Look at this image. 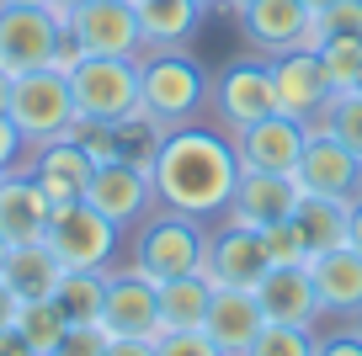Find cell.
<instances>
[{
	"instance_id": "obj_1",
	"label": "cell",
	"mask_w": 362,
	"mask_h": 356,
	"mask_svg": "<svg viewBox=\"0 0 362 356\" xmlns=\"http://www.w3.org/2000/svg\"><path fill=\"white\" fill-rule=\"evenodd\" d=\"M149 181H155V208L187 213L197 223H218L229 213V197H235V181H240L235 138L224 128H208L203 117L187 128H170Z\"/></svg>"
},
{
	"instance_id": "obj_2",
	"label": "cell",
	"mask_w": 362,
	"mask_h": 356,
	"mask_svg": "<svg viewBox=\"0 0 362 356\" xmlns=\"http://www.w3.org/2000/svg\"><path fill=\"white\" fill-rule=\"evenodd\" d=\"M139 107L165 128H187L208 107V75L187 54H139Z\"/></svg>"
},
{
	"instance_id": "obj_3",
	"label": "cell",
	"mask_w": 362,
	"mask_h": 356,
	"mask_svg": "<svg viewBox=\"0 0 362 356\" xmlns=\"http://www.w3.org/2000/svg\"><path fill=\"white\" fill-rule=\"evenodd\" d=\"M203 234L208 223L187 218V213L155 208L149 218L134 223V261L149 282H170V277H192L197 261H203Z\"/></svg>"
},
{
	"instance_id": "obj_4",
	"label": "cell",
	"mask_w": 362,
	"mask_h": 356,
	"mask_svg": "<svg viewBox=\"0 0 362 356\" xmlns=\"http://www.w3.org/2000/svg\"><path fill=\"white\" fill-rule=\"evenodd\" d=\"M117 234L123 229H117L112 218H102V213L80 197V202H59L54 208L43 245L59 256L64 271H107L112 256H117Z\"/></svg>"
},
{
	"instance_id": "obj_5",
	"label": "cell",
	"mask_w": 362,
	"mask_h": 356,
	"mask_svg": "<svg viewBox=\"0 0 362 356\" xmlns=\"http://www.w3.org/2000/svg\"><path fill=\"white\" fill-rule=\"evenodd\" d=\"M75 117L86 123H123L139 112V59H80L69 69Z\"/></svg>"
},
{
	"instance_id": "obj_6",
	"label": "cell",
	"mask_w": 362,
	"mask_h": 356,
	"mask_svg": "<svg viewBox=\"0 0 362 356\" xmlns=\"http://www.w3.org/2000/svg\"><path fill=\"white\" fill-rule=\"evenodd\" d=\"M11 123L22 128L27 144H48V138H64L69 123H75V96H69V80L59 69H27V75H11Z\"/></svg>"
},
{
	"instance_id": "obj_7",
	"label": "cell",
	"mask_w": 362,
	"mask_h": 356,
	"mask_svg": "<svg viewBox=\"0 0 362 356\" xmlns=\"http://www.w3.org/2000/svg\"><path fill=\"white\" fill-rule=\"evenodd\" d=\"M208 107H214V117H218L224 134H240V128L272 117V112H277V96H272V64L261 54L229 59L218 75H208Z\"/></svg>"
},
{
	"instance_id": "obj_8",
	"label": "cell",
	"mask_w": 362,
	"mask_h": 356,
	"mask_svg": "<svg viewBox=\"0 0 362 356\" xmlns=\"http://www.w3.org/2000/svg\"><path fill=\"white\" fill-rule=\"evenodd\" d=\"M267 64H272L277 112L293 117V123H304V128H325L330 101H336L341 90L330 85V75H325V64H320L315 48H293V54H277V59H267Z\"/></svg>"
},
{
	"instance_id": "obj_9",
	"label": "cell",
	"mask_w": 362,
	"mask_h": 356,
	"mask_svg": "<svg viewBox=\"0 0 362 356\" xmlns=\"http://www.w3.org/2000/svg\"><path fill=\"white\" fill-rule=\"evenodd\" d=\"M197 277H208L214 287H256V282L267 277L261 229H250V223H224V218L208 223Z\"/></svg>"
},
{
	"instance_id": "obj_10",
	"label": "cell",
	"mask_w": 362,
	"mask_h": 356,
	"mask_svg": "<svg viewBox=\"0 0 362 356\" xmlns=\"http://www.w3.org/2000/svg\"><path fill=\"white\" fill-rule=\"evenodd\" d=\"M59 43H64V22L48 6H0V69L6 75L48 69Z\"/></svg>"
},
{
	"instance_id": "obj_11",
	"label": "cell",
	"mask_w": 362,
	"mask_h": 356,
	"mask_svg": "<svg viewBox=\"0 0 362 356\" xmlns=\"http://www.w3.org/2000/svg\"><path fill=\"white\" fill-rule=\"evenodd\" d=\"M102 330L128 335V340H155L160 335V282H149L139 266H107Z\"/></svg>"
},
{
	"instance_id": "obj_12",
	"label": "cell",
	"mask_w": 362,
	"mask_h": 356,
	"mask_svg": "<svg viewBox=\"0 0 362 356\" xmlns=\"http://www.w3.org/2000/svg\"><path fill=\"white\" fill-rule=\"evenodd\" d=\"M90 59H139L144 37H139V11L128 0H86L64 27Z\"/></svg>"
},
{
	"instance_id": "obj_13",
	"label": "cell",
	"mask_w": 362,
	"mask_h": 356,
	"mask_svg": "<svg viewBox=\"0 0 362 356\" xmlns=\"http://www.w3.org/2000/svg\"><path fill=\"white\" fill-rule=\"evenodd\" d=\"M298 186L309 197H336V202H357L362 197V160L341 144L330 128H309L304 160H298Z\"/></svg>"
},
{
	"instance_id": "obj_14",
	"label": "cell",
	"mask_w": 362,
	"mask_h": 356,
	"mask_svg": "<svg viewBox=\"0 0 362 356\" xmlns=\"http://www.w3.org/2000/svg\"><path fill=\"white\" fill-rule=\"evenodd\" d=\"M86 202L102 218H112L117 229H134L139 218L155 213V181H149V170L128 165V160H102V165L90 170Z\"/></svg>"
},
{
	"instance_id": "obj_15",
	"label": "cell",
	"mask_w": 362,
	"mask_h": 356,
	"mask_svg": "<svg viewBox=\"0 0 362 356\" xmlns=\"http://www.w3.org/2000/svg\"><path fill=\"white\" fill-rule=\"evenodd\" d=\"M240 16V32L256 48L261 59L293 54V48H309V32H315V11L304 0H250Z\"/></svg>"
},
{
	"instance_id": "obj_16",
	"label": "cell",
	"mask_w": 362,
	"mask_h": 356,
	"mask_svg": "<svg viewBox=\"0 0 362 356\" xmlns=\"http://www.w3.org/2000/svg\"><path fill=\"white\" fill-rule=\"evenodd\" d=\"M235 138V155H240V170H277V176H293L298 160H304V144H309V128L283 117V112H272L261 123L240 128Z\"/></svg>"
},
{
	"instance_id": "obj_17",
	"label": "cell",
	"mask_w": 362,
	"mask_h": 356,
	"mask_svg": "<svg viewBox=\"0 0 362 356\" xmlns=\"http://www.w3.org/2000/svg\"><path fill=\"white\" fill-rule=\"evenodd\" d=\"M298 202H304L298 176H277V170H240L224 223H250V229H267V223L293 218Z\"/></svg>"
},
{
	"instance_id": "obj_18",
	"label": "cell",
	"mask_w": 362,
	"mask_h": 356,
	"mask_svg": "<svg viewBox=\"0 0 362 356\" xmlns=\"http://www.w3.org/2000/svg\"><path fill=\"white\" fill-rule=\"evenodd\" d=\"M256 303L272 324H304V330H320L325 309H320V292L309 282V266H267V277L256 282Z\"/></svg>"
},
{
	"instance_id": "obj_19",
	"label": "cell",
	"mask_w": 362,
	"mask_h": 356,
	"mask_svg": "<svg viewBox=\"0 0 362 356\" xmlns=\"http://www.w3.org/2000/svg\"><path fill=\"white\" fill-rule=\"evenodd\" d=\"M22 170H33V181L48 191V202L59 208V202H80V197H86L96 160H90L75 138H48V144H37L33 155H27Z\"/></svg>"
},
{
	"instance_id": "obj_20",
	"label": "cell",
	"mask_w": 362,
	"mask_h": 356,
	"mask_svg": "<svg viewBox=\"0 0 362 356\" xmlns=\"http://www.w3.org/2000/svg\"><path fill=\"white\" fill-rule=\"evenodd\" d=\"M48 218H54V202H48V191L33 181V170H6V176H0V234H6V245H33V239H43Z\"/></svg>"
},
{
	"instance_id": "obj_21",
	"label": "cell",
	"mask_w": 362,
	"mask_h": 356,
	"mask_svg": "<svg viewBox=\"0 0 362 356\" xmlns=\"http://www.w3.org/2000/svg\"><path fill=\"white\" fill-rule=\"evenodd\" d=\"M261 324H267V314H261V303H256L250 287H214L203 330H208V340H214L224 356H245L250 340L261 335Z\"/></svg>"
},
{
	"instance_id": "obj_22",
	"label": "cell",
	"mask_w": 362,
	"mask_h": 356,
	"mask_svg": "<svg viewBox=\"0 0 362 356\" xmlns=\"http://www.w3.org/2000/svg\"><path fill=\"white\" fill-rule=\"evenodd\" d=\"M139 37L144 54H187L203 32V6L197 0H139Z\"/></svg>"
},
{
	"instance_id": "obj_23",
	"label": "cell",
	"mask_w": 362,
	"mask_h": 356,
	"mask_svg": "<svg viewBox=\"0 0 362 356\" xmlns=\"http://www.w3.org/2000/svg\"><path fill=\"white\" fill-rule=\"evenodd\" d=\"M309 266V282H315V292H320V309H325V319L330 314H341V319H357L362 314V256L351 245H341V250H325V256H315V261H304Z\"/></svg>"
},
{
	"instance_id": "obj_24",
	"label": "cell",
	"mask_w": 362,
	"mask_h": 356,
	"mask_svg": "<svg viewBox=\"0 0 362 356\" xmlns=\"http://www.w3.org/2000/svg\"><path fill=\"white\" fill-rule=\"evenodd\" d=\"M0 277H6V287H11L22 303H33V298H54L64 266H59V256L43 245V239H33V245H11V250H6Z\"/></svg>"
},
{
	"instance_id": "obj_25",
	"label": "cell",
	"mask_w": 362,
	"mask_h": 356,
	"mask_svg": "<svg viewBox=\"0 0 362 356\" xmlns=\"http://www.w3.org/2000/svg\"><path fill=\"white\" fill-rule=\"evenodd\" d=\"M346 208L351 202H336V197H309L293 208V223H298V239H304L309 261L325 256V250H341L346 245Z\"/></svg>"
},
{
	"instance_id": "obj_26",
	"label": "cell",
	"mask_w": 362,
	"mask_h": 356,
	"mask_svg": "<svg viewBox=\"0 0 362 356\" xmlns=\"http://www.w3.org/2000/svg\"><path fill=\"white\" fill-rule=\"evenodd\" d=\"M208 303H214V282L197 271L160 282V330H203Z\"/></svg>"
},
{
	"instance_id": "obj_27",
	"label": "cell",
	"mask_w": 362,
	"mask_h": 356,
	"mask_svg": "<svg viewBox=\"0 0 362 356\" xmlns=\"http://www.w3.org/2000/svg\"><path fill=\"white\" fill-rule=\"evenodd\" d=\"M54 303L64 309L69 324H102L107 303V271H64L54 287Z\"/></svg>"
},
{
	"instance_id": "obj_28",
	"label": "cell",
	"mask_w": 362,
	"mask_h": 356,
	"mask_svg": "<svg viewBox=\"0 0 362 356\" xmlns=\"http://www.w3.org/2000/svg\"><path fill=\"white\" fill-rule=\"evenodd\" d=\"M165 134L170 128L165 123H155L144 107L134 112V117H123V123H112V144H117V160H128V165H139V170H155V160H160V144H165Z\"/></svg>"
},
{
	"instance_id": "obj_29",
	"label": "cell",
	"mask_w": 362,
	"mask_h": 356,
	"mask_svg": "<svg viewBox=\"0 0 362 356\" xmlns=\"http://www.w3.org/2000/svg\"><path fill=\"white\" fill-rule=\"evenodd\" d=\"M16 330L33 340V351H37V356H48L59 340H64L69 319H64V309H59L54 298H33V303H22V309H16Z\"/></svg>"
},
{
	"instance_id": "obj_30",
	"label": "cell",
	"mask_w": 362,
	"mask_h": 356,
	"mask_svg": "<svg viewBox=\"0 0 362 356\" xmlns=\"http://www.w3.org/2000/svg\"><path fill=\"white\" fill-rule=\"evenodd\" d=\"M315 54H320V64H325V75H330L336 90H357V80H362V37H320Z\"/></svg>"
},
{
	"instance_id": "obj_31",
	"label": "cell",
	"mask_w": 362,
	"mask_h": 356,
	"mask_svg": "<svg viewBox=\"0 0 362 356\" xmlns=\"http://www.w3.org/2000/svg\"><path fill=\"white\" fill-rule=\"evenodd\" d=\"M320 330H304V324H261V335L250 340L245 356H315Z\"/></svg>"
},
{
	"instance_id": "obj_32",
	"label": "cell",
	"mask_w": 362,
	"mask_h": 356,
	"mask_svg": "<svg viewBox=\"0 0 362 356\" xmlns=\"http://www.w3.org/2000/svg\"><path fill=\"white\" fill-rule=\"evenodd\" d=\"M261 250H267V266H304L309 250L298 239V223L283 218V223H267L261 229Z\"/></svg>"
},
{
	"instance_id": "obj_33",
	"label": "cell",
	"mask_w": 362,
	"mask_h": 356,
	"mask_svg": "<svg viewBox=\"0 0 362 356\" xmlns=\"http://www.w3.org/2000/svg\"><path fill=\"white\" fill-rule=\"evenodd\" d=\"M325 128H330V134H336L341 144H346L351 155L362 160V90H341V96L330 101Z\"/></svg>"
},
{
	"instance_id": "obj_34",
	"label": "cell",
	"mask_w": 362,
	"mask_h": 356,
	"mask_svg": "<svg viewBox=\"0 0 362 356\" xmlns=\"http://www.w3.org/2000/svg\"><path fill=\"white\" fill-rule=\"evenodd\" d=\"M320 37H362V0H330L325 11H315L309 48H315Z\"/></svg>"
},
{
	"instance_id": "obj_35",
	"label": "cell",
	"mask_w": 362,
	"mask_h": 356,
	"mask_svg": "<svg viewBox=\"0 0 362 356\" xmlns=\"http://www.w3.org/2000/svg\"><path fill=\"white\" fill-rule=\"evenodd\" d=\"M155 356H224V351L208 340V330H160Z\"/></svg>"
},
{
	"instance_id": "obj_36",
	"label": "cell",
	"mask_w": 362,
	"mask_h": 356,
	"mask_svg": "<svg viewBox=\"0 0 362 356\" xmlns=\"http://www.w3.org/2000/svg\"><path fill=\"white\" fill-rule=\"evenodd\" d=\"M107 340H112V335H107L102 324H69L64 340H59L48 356H107Z\"/></svg>"
},
{
	"instance_id": "obj_37",
	"label": "cell",
	"mask_w": 362,
	"mask_h": 356,
	"mask_svg": "<svg viewBox=\"0 0 362 356\" xmlns=\"http://www.w3.org/2000/svg\"><path fill=\"white\" fill-rule=\"evenodd\" d=\"M27 155H33V144H27L22 128L11 123V112H0V176H6V170H22Z\"/></svg>"
},
{
	"instance_id": "obj_38",
	"label": "cell",
	"mask_w": 362,
	"mask_h": 356,
	"mask_svg": "<svg viewBox=\"0 0 362 356\" xmlns=\"http://www.w3.org/2000/svg\"><path fill=\"white\" fill-rule=\"evenodd\" d=\"M315 356H362V330H357V324H346V330H330V335H320Z\"/></svg>"
},
{
	"instance_id": "obj_39",
	"label": "cell",
	"mask_w": 362,
	"mask_h": 356,
	"mask_svg": "<svg viewBox=\"0 0 362 356\" xmlns=\"http://www.w3.org/2000/svg\"><path fill=\"white\" fill-rule=\"evenodd\" d=\"M0 356H37V351H33V340H27L16 324H6V330H0Z\"/></svg>"
},
{
	"instance_id": "obj_40",
	"label": "cell",
	"mask_w": 362,
	"mask_h": 356,
	"mask_svg": "<svg viewBox=\"0 0 362 356\" xmlns=\"http://www.w3.org/2000/svg\"><path fill=\"white\" fill-rule=\"evenodd\" d=\"M107 356H155V340H128V335H112V340H107Z\"/></svg>"
},
{
	"instance_id": "obj_41",
	"label": "cell",
	"mask_w": 362,
	"mask_h": 356,
	"mask_svg": "<svg viewBox=\"0 0 362 356\" xmlns=\"http://www.w3.org/2000/svg\"><path fill=\"white\" fill-rule=\"evenodd\" d=\"M346 245H351V250L362 256V197H357V202L346 208Z\"/></svg>"
},
{
	"instance_id": "obj_42",
	"label": "cell",
	"mask_w": 362,
	"mask_h": 356,
	"mask_svg": "<svg viewBox=\"0 0 362 356\" xmlns=\"http://www.w3.org/2000/svg\"><path fill=\"white\" fill-rule=\"evenodd\" d=\"M16 309H22V298H16V292L6 287V277H0V330H6V324H16Z\"/></svg>"
},
{
	"instance_id": "obj_43",
	"label": "cell",
	"mask_w": 362,
	"mask_h": 356,
	"mask_svg": "<svg viewBox=\"0 0 362 356\" xmlns=\"http://www.w3.org/2000/svg\"><path fill=\"white\" fill-rule=\"evenodd\" d=\"M80 6H86V0H48V11H54L59 22H64V27H69V16H75Z\"/></svg>"
},
{
	"instance_id": "obj_44",
	"label": "cell",
	"mask_w": 362,
	"mask_h": 356,
	"mask_svg": "<svg viewBox=\"0 0 362 356\" xmlns=\"http://www.w3.org/2000/svg\"><path fill=\"white\" fill-rule=\"evenodd\" d=\"M6 101H11V75L0 69V112H6Z\"/></svg>"
},
{
	"instance_id": "obj_45",
	"label": "cell",
	"mask_w": 362,
	"mask_h": 356,
	"mask_svg": "<svg viewBox=\"0 0 362 356\" xmlns=\"http://www.w3.org/2000/svg\"><path fill=\"white\" fill-rule=\"evenodd\" d=\"M0 6H48V0H0Z\"/></svg>"
},
{
	"instance_id": "obj_46",
	"label": "cell",
	"mask_w": 362,
	"mask_h": 356,
	"mask_svg": "<svg viewBox=\"0 0 362 356\" xmlns=\"http://www.w3.org/2000/svg\"><path fill=\"white\" fill-rule=\"evenodd\" d=\"M304 6H309V11H325V6H330V0H304Z\"/></svg>"
},
{
	"instance_id": "obj_47",
	"label": "cell",
	"mask_w": 362,
	"mask_h": 356,
	"mask_svg": "<svg viewBox=\"0 0 362 356\" xmlns=\"http://www.w3.org/2000/svg\"><path fill=\"white\" fill-rule=\"evenodd\" d=\"M224 6H229V11H245V6H250V0H224Z\"/></svg>"
},
{
	"instance_id": "obj_48",
	"label": "cell",
	"mask_w": 362,
	"mask_h": 356,
	"mask_svg": "<svg viewBox=\"0 0 362 356\" xmlns=\"http://www.w3.org/2000/svg\"><path fill=\"white\" fill-rule=\"evenodd\" d=\"M197 6H203V11H214V6H224V0H197Z\"/></svg>"
},
{
	"instance_id": "obj_49",
	"label": "cell",
	"mask_w": 362,
	"mask_h": 356,
	"mask_svg": "<svg viewBox=\"0 0 362 356\" xmlns=\"http://www.w3.org/2000/svg\"><path fill=\"white\" fill-rule=\"evenodd\" d=\"M6 250H11V245H6V234H0V266H6Z\"/></svg>"
},
{
	"instance_id": "obj_50",
	"label": "cell",
	"mask_w": 362,
	"mask_h": 356,
	"mask_svg": "<svg viewBox=\"0 0 362 356\" xmlns=\"http://www.w3.org/2000/svg\"><path fill=\"white\" fill-rule=\"evenodd\" d=\"M357 330H362V314H357Z\"/></svg>"
},
{
	"instance_id": "obj_51",
	"label": "cell",
	"mask_w": 362,
	"mask_h": 356,
	"mask_svg": "<svg viewBox=\"0 0 362 356\" xmlns=\"http://www.w3.org/2000/svg\"><path fill=\"white\" fill-rule=\"evenodd\" d=\"M128 6H139V0H128Z\"/></svg>"
},
{
	"instance_id": "obj_52",
	"label": "cell",
	"mask_w": 362,
	"mask_h": 356,
	"mask_svg": "<svg viewBox=\"0 0 362 356\" xmlns=\"http://www.w3.org/2000/svg\"><path fill=\"white\" fill-rule=\"evenodd\" d=\"M357 90H362V80H357Z\"/></svg>"
}]
</instances>
